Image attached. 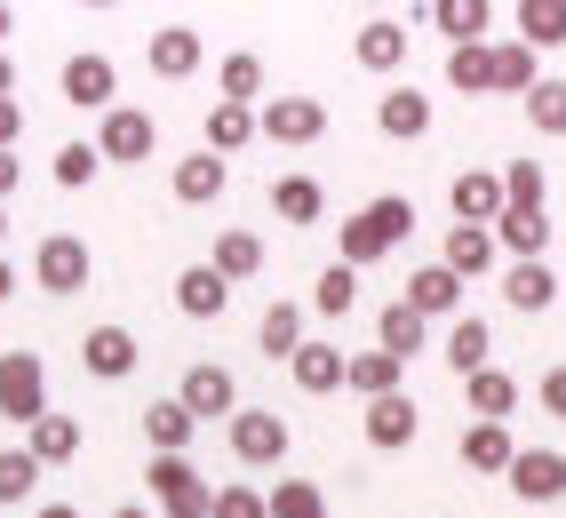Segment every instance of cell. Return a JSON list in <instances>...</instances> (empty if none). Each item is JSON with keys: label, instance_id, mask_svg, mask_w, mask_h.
<instances>
[{"label": "cell", "instance_id": "6da1fadb", "mask_svg": "<svg viewBox=\"0 0 566 518\" xmlns=\"http://www.w3.org/2000/svg\"><path fill=\"white\" fill-rule=\"evenodd\" d=\"M0 415L24 423V431L49 415V367H41V351H0Z\"/></svg>", "mask_w": 566, "mask_h": 518}, {"label": "cell", "instance_id": "7a4b0ae2", "mask_svg": "<svg viewBox=\"0 0 566 518\" xmlns=\"http://www.w3.org/2000/svg\"><path fill=\"white\" fill-rule=\"evenodd\" d=\"M88 240L81 232H49L41 247H32V287H41V295H81L88 287Z\"/></svg>", "mask_w": 566, "mask_h": 518}, {"label": "cell", "instance_id": "3957f363", "mask_svg": "<svg viewBox=\"0 0 566 518\" xmlns=\"http://www.w3.org/2000/svg\"><path fill=\"white\" fill-rule=\"evenodd\" d=\"M96 152H104L112 168L153 160V152H160V120H153V113H136V104H112V113L96 120Z\"/></svg>", "mask_w": 566, "mask_h": 518}, {"label": "cell", "instance_id": "277c9868", "mask_svg": "<svg viewBox=\"0 0 566 518\" xmlns=\"http://www.w3.org/2000/svg\"><path fill=\"white\" fill-rule=\"evenodd\" d=\"M144 478H153V495H160V518H208V510H216V487H208L184 455H153V471H144Z\"/></svg>", "mask_w": 566, "mask_h": 518}, {"label": "cell", "instance_id": "5b68a950", "mask_svg": "<svg viewBox=\"0 0 566 518\" xmlns=\"http://www.w3.org/2000/svg\"><path fill=\"white\" fill-rule=\"evenodd\" d=\"M56 88H64V104H81V113H96V120H104L112 104H120V72H112V56L81 49V56H64Z\"/></svg>", "mask_w": 566, "mask_h": 518}, {"label": "cell", "instance_id": "8992f818", "mask_svg": "<svg viewBox=\"0 0 566 518\" xmlns=\"http://www.w3.org/2000/svg\"><path fill=\"white\" fill-rule=\"evenodd\" d=\"M232 455L248 471L287 463V415H280V406H240V415H232Z\"/></svg>", "mask_w": 566, "mask_h": 518}, {"label": "cell", "instance_id": "52a82bcc", "mask_svg": "<svg viewBox=\"0 0 566 518\" xmlns=\"http://www.w3.org/2000/svg\"><path fill=\"white\" fill-rule=\"evenodd\" d=\"M176 399H184V415H192V423H208V415H240V383H232V367H216V359H192V367H184Z\"/></svg>", "mask_w": 566, "mask_h": 518}, {"label": "cell", "instance_id": "ba28073f", "mask_svg": "<svg viewBox=\"0 0 566 518\" xmlns=\"http://www.w3.org/2000/svg\"><path fill=\"white\" fill-rule=\"evenodd\" d=\"M447 208H455V224H479V232H495L503 224V168H463L455 183H447Z\"/></svg>", "mask_w": 566, "mask_h": 518}, {"label": "cell", "instance_id": "9c48e42d", "mask_svg": "<svg viewBox=\"0 0 566 518\" xmlns=\"http://www.w3.org/2000/svg\"><path fill=\"white\" fill-rule=\"evenodd\" d=\"M255 136H272V144H319L327 136V104L319 96H272L255 113Z\"/></svg>", "mask_w": 566, "mask_h": 518}, {"label": "cell", "instance_id": "30bf717a", "mask_svg": "<svg viewBox=\"0 0 566 518\" xmlns=\"http://www.w3.org/2000/svg\"><path fill=\"white\" fill-rule=\"evenodd\" d=\"M223 183H232V160H216L208 144H200V152H184V160L168 168V192H176L184 208H216Z\"/></svg>", "mask_w": 566, "mask_h": 518}, {"label": "cell", "instance_id": "8fae6325", "mask_svg": "<svg viewBox=\"0 0 566 518\" xmlns=\"http://www.w3.org/2000/svg\"><path fill=\"white\" fill-rule=\"evenodd\" d=\"M136 359H144V343L128 336V327H88V336H81V367H88L96 383L136 376Z\"/></svg>", "mask_w": 566, "mask_h": 518}, {"label": "cell", "instance_id": "7c38bea8", "mask_svg": "<svg viewBox=\"0 0 566 518\" xmlns=\"http://www.w3.org/2000/svg\"><path fill=\"white\" fill-rule=\"evenodd\" d=\"M511 495H518V503H558V495H566V455H558V447H518Z\"/></svg>", "mask_w": 566, "mask_h": 518}, {"label": "cell", "instance_id": "4fadbf2b", "mask_svg": "<svg viewBox=\"0 0 566 518\" xmlns=\"http://www.w3.org/2000/svg\"><path fill=\"white\" fill-rule=\"evenodd\" d=\"M200 56H208V41H200L192 24H160L153 41H144V64H153L160 81H192V72H200Z\"/></svg>", "mask_w": 566, "mask_h": 518}, {"label": "cell", "instance_id": "5bb4252c", "mask_svg": "<svg viewBox=\"0 0 566 518\" xmlns=\"http://www.w3.org/2000/svg\"><path fill=\"white\" fill-rule=\"evenodd\" d=\"M359 431H367V447L399 455V447H415V431H423V415H415V399H407V391H391V399H375L367 415H359Z\"/></svg>", "mask_w": 566, "mask_h": 518}, {"label": "cell", "instance_id": "9a60e30c", "mask_svg": "<svg viewBox=\"0 0 566 518\" xmlns=\"http://www.w3.org/2000/svg\"><path fill=\"white\" fill-rule=\"evenodd\" d=\"M407 311H423V319H447V327H455V319H463V279L447 272V264H423V272L407 279Z\"/></svg>", "mask_w": 566, "mask_h": 518}, {"label": "cell", "instance_id": "2e32d148", "mask_svg": "<svg viewBox=\"0 0 566 518\" xmlns=\"http://www.w3.org/2000/svg\"><path fill=\"white\" fill-rule=\"evenodd\" d=\"M551 215L543 208H503V224H495V247L511 255V264H543V247H551Z\"/></svg>", "mask_w": 566, "mask_h": 518}, {"label": "cell", "instance_id": "e0dca14e", "mask_svg": "<svg viewBox=\"0 0 566 518\" xmlns=\"http://www.w3.org/2000/svg\"><path fill=\"white\" fill-rule=\"evenodd\" d=\"M223 304H232V279L216 264H184L176 272V311L184 319H223Z\"/></svg>", "mask_w": 566, "mask_h": 518}, {"label": "cell", "instance_id": "ac0fdd59", "mask_svg": "<svg viewBox=\"0 0 566 518\" xmlns=\"http://www.w3.org/2000/svg\"><path fill=\"white\" fill-rule=\"evenodd\" d=\"M495 255H503V247H495V232H479V224H447V247H439V264L455 272L463 287H471L479 272H495Z\"/></svg>", "mask_w": 566, "mask_h": 518}, {"label": "cell", "instance_id": "d6986e66", "mask_svg": "<svg viewBox=\"0 0 566 518\" xmlns=\"http://www.w3.org/2000/svg\"><path fill=\"white\" fill-rule=\"evenodd\" d=\"M439 351H447V367H455L463 383L479 376V367H495V336H486V319H479V311H463L455 327H447V343H439Z\"/></svg>", "mask_w": 566, "mask_h": 518}, {"label": "cell", "instance_id": "ffe728a7", "mask_svg": "<svg viewBox=\"0 0 566 518\" xmlns=\"http://www.w3.org/2000/svg\"><path fill=\"white\" fill-rule=\"evenodd\" d=\"M399 383H407V359H391V351H352V376H344L352 399L375 406V399H391Z\"/></svg>", "mask_w": 566, "mask_h": 518}, {"label": "cell", "instance_id": "44dd1931", "mask_svg": "<svg viewBox=\"0 0 566 518\" xmlns=\"http://www.w3.org/2000/svg\"><path fill=\"white\" fill-rule=\"evenodd\" d=\"M200 136H208V152H216V160L248 152V144H255V104H208Z\"/></svg>", "mask_w": 566, "mask_h": 518}, {"label": "cell", "instance_id": "7402d4cb", "mask_svg": "<svg viewBox=\"0 0 566 518\" xmlns=\"http://www.w3.org/2000/svg\"><path fill=\"white\" fill-rule=\"evenodd\" d=\"M272 215H280V224H295V232H312L319 215H327L319 176H280V183H272Z\"/></svg>", "mask_w": 566, "mask_h": 518}, {"label": "cell", "instance_id": "603a6c76", "mask_svg": "<svg viewBox=\"0 0 566 518\" xmlns=\"http://www.w3.org/2000/svg\"><path fill=\"white\" fill-rule=\"evenodd\" d=\"M287 376H295V391H344V376H352V359L344 351H335V343H304V351H295L287 359Z\"/></svg>", "mask_w": 566, "mask_h": 518}, {"label": "cell", "instance_id": "cb8c5ba5", "mask_svg": "<svg viewBox=\"0 0 566 518\" xmlns=\"http://www.w3.org/2000/svg\"><path fill=\"white\" fill-rule=\"evenodd\" d=\"M423 343H431V319H423V311H407V295H399V304H384V319H375V351L415 359Z\"/></svg>", "mask_w": 566, "mask_h": 518}, {"label": "cell", "instance_id": "d4e9b609", "mask_svg": "<svg viewBox=\"0 0 566 518\" xmlns=\"http://www.w3.org/2000/svg\"><path fill=\"white\" fill-rule=\"evenodd\" d=\"M375 128H384L391 144H415V136H431V96H415V88H391L384 104H375Z\"/></svg>", "mask_w": 566, "mask_h": 518}, {"label": "cell", "instance_id": "484cf974", "mask_svg": "<svg viewBox=\"0 0 566 518\" xmlns=\"http://www.w3.org/2000/svg\"><path fill=\"white\" fill-rule=\"evenodd\" d=\"M144 438H153V455H184L200 438V423L184 415V399H153L144 406Z\"/></svg>", "mask_w": 566, "mask_h": 518}, {"label": "cell", "instance_id": "4316f807", "mask_svg": "<svg viewBox=\"0 0 566 518\" xmlns=\"http://www.w3.org/2000/svg\"><path fill=\"white\" fill-rule=\"evenodd\" d=\"M352 56H359L367 72H399V64H407V24H391V17H375V24H359V41H352Z\"/></svg>", "mask_w": 566, "mask_h": 518}, {"label": "cell", "instance_id": "83f0119b", "mask_svg": "<svg viewBox=\"0 0 566 518\" xmlns=\"http://www.w3.org/2000/svg\"><path fill=\"white\" fill-rule=\"evenodd\" d=\"M503 304L511 311H551L558 304V272L551 264H511L503 272Z\"/></svg>", "mask_w": 566, "mask_h": 518}, {"label": "cell", "instance_id": "f1b7e54d", "mask_svg": "<svg viewBox=\"0 0 566 518\" xmlns=\"http://www.w3.org/2000/svg\"><path fill=\"white\" fill-rule=\"evenodd\" d=\"M463 463H471V471H503V478H511V463H518L511 423H471V431H463Z\"/></svg>", "mask_w": 566, "mask_h": 518}, {"label": "cell", "instance_id": "f546056e", "mask_svg": "<svg viewBox=\"0 0 566 518\" xmlns=\"http://www.w3.org/2000/svg\"><path fill=\"white\" fill-rule=\"evenodd\" d=\"M255 343H263V359H295L304 351V304H263Z\"/></svg>", "mask_w": 566, "mask_h": 518}, {"label": "cell", "instance_id": "4dcf8cb0", "mask_svg": "<svg viewBox=\"0 0 566 518\" xmlns=\"http://www.w3.org/2000/svg\"><path fill=\"white\" fill-rule=\"evenodd\" d=\"M24 455L41 463V471L49 463H72V455H81V423H72V415H41V423L24 431Z\"/></svg>", "mask_w": 566, "mask_h": 518}, {"label": "cell", "instance_id": "1f68e13d", "mask_svg": "<svg viewBox=\"0 0 566 518\" xmlns=\"http://www.w3.org/2000/svg\"><path fill=\"white\" fill-rule=\"evenodd\" d=\"M463 399H471V415H479V423H511V406H518V383L503 376V367H479V376L463 383Z\"/></svg>", "mask_w": 566, "mask_h": 518}, {"label": "cell", "instance_id": "d6a6232c", "mask_svg": "<svg viewBox=\"0 0 566 518\" xmlns=\"http://www.w3.org/2000/svg\"><path fill=\"white\" fill-rule=\"evenodd\" d=\"M263 96V56L255 49H232L216 64V104H255Z\"/></svg>", "mask_w": 566, "mask_h": 518}, {"label": "cell", "instance_id": "836d02e7", "mask_svg": "<svg viewBox=\"0 0 566 518\" xmlns=\"http://www.w3.org/2000/svg\"><path fill=\"white\" fill-rule=\"evenodd\" d=\"M518 41L526 49H566V0H518Z\"/></svg>", "mask_w": 566, "mask_h": 518}, {"label": "cell", "instance_id": "e575fe53", "mask_svg": "<svg viewBox=\"0 0 566 518\" xmlns=\"http://www.w3.org/2000/svg\"><path fill=\"white\" fill-rule=\"evenodd\" d=\"M543 72H535V49L526 41H495V96H535Z\"/></svg>", "mask_w": 566, "mask_h": 518}, {"label": "cell", "instance_id": "d590c367", "mask_svg": "<svg viewBox=\"0 0 566 518\" xmlns=\"http://www.w3.org/2000/svg\"><path fill=\"white\" fill-rule=\"evenodd\" d=\"M447 88H463V96H495V49H447Z\"/></svg>", "mask_w": 566, "mask_h": 518}, {"label": "cell", "instance_id": "8d00e7d4", "mask_svg": "<svg viewBox=\"0 0 566 518\" xmlns=\"http://www.w3.org/2000/svg\"><path fill=\"white\" fill-rule=\"evenodd\" d=\"M208 264L240 287V279H255V272H263V240H255V232H216V255H208Z\"/></svg>", "mask_w": 566, "mask_h": 518}, {"label": "cell", "instance_id": "74e56055", "mask_svg": "<svg viewBox=\"0 0 566 518\" xmlns=\"http://www.w3.org/2000/svg\"><path fill=\"white\" fill-rule=\"evenodd\" d=\"M455 49H479V32H486V0H439V9H423Z\"/></svg>", "mask_w": 566, "mask_h": 518}, {"label": "cell", "instance_id": "f35d334b", "mask_svg": "<svg viewBox=\"0 0 566 518\" xmlns=\"http://www.w3.org/2000/svg\"><path fill=\"white\" fill-rule=\"evenodd\" d=\"M359 215L375 224V240H384V247H407V232H415V200H407V192H384V200H367Z\"/></svg>", "mask_w": 566, "mask_h": 518}, {"label": "cell", "instance_id": "ab89813d", "mask_svg": "<svg viewBox=\"0 0 566 518\" xmlns=\"http://www.w3.org/2000/svg\"><path fill=\"white\" fill-rule=\"evenodd\" d=\"M352 304H359V272H352V264H327L319 287H312V311H319V319H344Z\"/></svg>", "mask_w": 566, "mask_h": 518}, {"label": "cell", "instance_id": "60d3db41", "mask_svg": "<svg viewBox=\"0 0 566 518\" xmlns=\"http://www.w3.org/2000/svg\"><path fill=\"white\" fill-rule=\"evenodd\" d=\"M32 487H41V463H32L24 447H0V510H17Z\"/></svg>", "mask_w": 566, "mask_h": 518}, {"label": "cell", "instance_id": "b9f144b4", "mask_svg": "<svg viewBox=\"0 0 566 518\" xmlns=\"http://www.w3.org/2000/svg\"><path fill=\"white\" fill-rule=\"evenodd\" d=\"M384 240H375V224L367 215H344V247H335V264H352V272H367V264H384Z\"/></svg>", "mask_w": 566, "mask_h": 518}, {"label": "cell", "instance_id": "7bdbcfd3", "mask_svg": "<svg viewBox=\"0 0 566 518\" xmlns=\"http://www.w3.org/2000/svg\"><path fill=\"white\" fill-rule=\"evenodd\" d=\"M272 518H327V495L312 487V478H280V487H272Z\"/></svg>", "mask_w": 566, "mask_h": 518}, {"label": "cell", "instance_id": "ee69618b", "mask_svg": "<svg viewBox=\"0 0 566 518\" xmlns=\"http://www.w3.org/2000/svg\"><path fill=\"white\" fill-rule=\"evenodd\" d=\"M526 120H535V136H566V81H543L526 96Z\"/></svg>", "mask_w": 566, "mask_h": 518}, {"label": "cell", "instance_id": "f6af8a7d", "mask_svg": "<svg viewBox=\"0 0 566 518\" xmlns=\"http://www.w3.org/2000/svg\"><path fill=\"white\" fill-rule=\"evenodd\" d=\"M543 192H551V183H543V160H511V168H503V200H511V208H543Z\"/></svg>", "mask_w": 566, "mask_h": 518}, {"label": "cell", "instance_id": "bcb514c9", "mask_svg": "<svg viewBox=\"0 0 566 518\" xmlns=\"http://www.w3.org/2000/svg\"><path fill=\"white\" fill-rule=\"evenodd\" d=\"M96 168H104V152H96V144H64V152H56V183H64V192L96 183Z\"/></svg>", "mask_w": 566, "mask_h": 518}, {"label": "cell", "instance_id": "7dc6e473", "mask_svg": "<svg viewBox=\"0 0 566 518\" xmlns=\"http://www.w3.org/2000/svg\"><path fill=\"white\" fill-rule=\"evenodd\" d=\"M208 518H272V495H263V487H216Z\"/></svg>", "mask_w": 566, "mask_h": 518}, {"label": "cell", "instance_id": "c3c4849f", "mask_svg": "<svg viewBox=\"0 0 566 518\" xmlns=\"http://www.w3.org/2000/svg\"><path fill=\"white\" fill-rule=\"evenodd\" d=\"M535 399H543V415H558V423H566V367H551V376L535 383Z\"/></svg>", "mask_w": 566, "mask_h": 518}, {"label": "cell", "instance_id": "681fc988", "mask_svg": "<svg viewBox=\"0 0 566 518\" xmlns=\"http://www.w3.org/2000/svg\"><path fill=\"white\" fill-rule=\"evenodd\" d=\"M17 136H24V104H0V152H17Z\"/></svg>", "mask_w": 566, "mask_h": 518}, {"label": "cell", "instance_id": "f907efd6", "mask_svg": "<svg viewBox=\"0 0 566 518\" xmlns=\"http://www.w3.org/2000/svg\"><path fill=\"white\" fill-rule=\"evenodd\" d=\"M17 183H24V160H17V152H0V200H9Z\"/></svg>", "mask_w": 566, "mask_h": 518}, {"label": "cell", "instance_id": "816d5d0a", "mask_svg": "<svg viewBox=\"0 0 566 518\" xmlns=\"http://www.w3.org/2000/svg\"><path fill=\"white\" fill-rule=\"evenodd\" d=\"M0 104H17V64L0 56Z\"/></svg>", "mask_w": 566, "mask_h": 518}, {"label": "cell", "instance_id": "f5cc1de1", "mask_svg": "<svg viewBox=\"0 0 566 518\" xmlns=\"http://www.w3.org/2000/svg\"><path fill=\"white\" fill-rule=\"evenodd\" d=\"M9 295H17V264L0 255V304H9Z\"/></svg>", "mask_w": 566, "mask_h": 518}, {"label": "cell", "instance_id": "db71d44e", "mask_svg": "<svg viewBox=\"0 0 566 518\" xmlns=\"http://www.w3.org/2000/svg\"><path fill=\"white\" fill-rule=\"evenodd\" d=\"M32 518H81V510H72V503H41V510H32Z\"/></svg>", "mask_w": 566, "mask_h": 518}, {"label": "cell", "instance_id": "11a10c76", "mask_svg": "<svg viewBox=\"0 0 566 518\" xmlns=\"http://www.w3.org/2000/svg\"><path fill=\"white\" fill-rule=\"evenodd\" d=\"M112 518H153V510H144V503H120V510H112Z\"/></svg>", "mask_w": 566, "mask_h": 518}, {"label": "cell", "instance_id": "9f6ffc18", "mask_svg": "<svg viewBox=\"0 0 566 518\" xmlns=\"http://www.w3.org/2000/svg\"><path fill=\"white\" fill-rule=\"evenodd\" d=\"M9 32H17V9H0V41H9Z\"/></svg>", "mask_w": 566, "mask_h": 518}, {"label": "cell", "instance_id": "6f0895ef", "mask_svg": "<svg viewBox=\"0 0 566 518\" xmlns=\"http://www.w3.org/2000/svg\"><path fill=\"white\" fill-rule=\"evenodd\" d=\"M0 240H9V208H0Z\"/></svg>", "mask_w": 566, "mask_h": 518}]
</instances>
